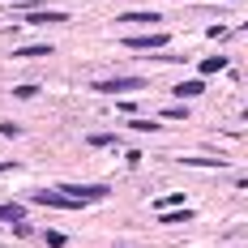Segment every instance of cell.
<instances>
[{"label":"cell","instance_id":"obj_1","mask_svg":"<svg viewBox=\"0 0 248 248\" xmlns=\"http://www.w3.org/2000/svg\"><path fill=\"white\" fill-rule=\"evenodd\" d=\"M30 201L34 205H51V210H81V201L60 193V188H39V193H30Z\"/></svg>","mask_w":248,"mask_h":248},{"label":"cell","instance_id":"obj_5","mask_svg":"<svg viewBox=\"0 0 248 248\" xmlns=\"http://www.w3.org/2000/svg\"><path fill=\"white\" fill-rule=\"evenodd\" d=\"M26 22L30 26H60V22H69V17H64V13H47V9H30Z\"/></svg>","mask_w":248,"mask_h":248},{"label":"cell","instance_id":"obj_8","mask_svg":"<svg viewBox=\"0 0 248 248\" xmlns=\"http://www.w3.org/2000/svg\"><path fill=\"white\" fill-rule=\"evenodd\" d=\"M22 205H17V201H4V205H0V223H22Z\"/></svg>","mask_w":248,"mask_h":248},{"label":"cell","instance_id":"obj_9","mask_svg":"<svg viewBox=\"0 0 248 248\" xmlns=\"http://www.w3.org/2000/svg\"><path fill=\"white\" fill-rule=\"evenodd\" d=\"M227 69V56H205L201 60V73H223Z\"/></svg>","mask_w":248,"mask_h":248},{"label":"cell","instance_id":"obj_10","mask_svg":"<svg viewBox=\"0 0 248 248\" xmlns=\"http://www.w3.org/2000/svg\"><path fill=\"white\" fill-rule=\"evenodd\" d=\"M120 22H133V26H150V22H163L158 13H124Z\"/></svg>","mask_w":248,"mask_h":248},{"label":"cell","instance_id":"obj_15","mask_svg":"<svg viewBox=\"0 0 248 248\" xmlns=\"http://www.w3.org/2000/svg\"><path fill=\"white\" fill-rule=\"evenodd\" d=\"M13 167H17V163H13V158H9V163H0V171H13Z\"/></svg>","mask_w":248,"mask_h":248},{"label":"cell","instance_id":"obj_4","mask_svg":"<svg viewBox=\"0 0 248 248\" xmlns=\"http://www.w3.org/2000/svg\"><path fill=\"white\" fill-rule=\"evenodd\" d=\"M124 47H133V51H163L167 47V34H163V30H154V34H128Z\"/></svg>","mask_w":248,"mask_h":248},{"label":"cell","instance_id":"obj_12","mask_svg":"<svg viewBox=\"0 0 248 248\" xmlns=\"http://www.w3.org/2000/svg\"><path fill=\"white\" fill-rule=\"evenodd\" d=\"M180 201H184V193H167V197L154 201V210H167V205H180Z\"/></svg>","mask_w":248,"mask_h":248},{"label":"cell","instance_id":"obj_3","mask_svg":"<svg viewBox=\"0 0 248 248\" xmlns=\"http://www.w3.org/2000/svg\"><path fill=\"white\" fill-rule=\"evenodd\" d=\"M60 193H69V197H77L86 205V201H103L111 188H107V184H60Z\"/></svg>","mask_w":248,"mask_h":248},{"label":"cell","instance_id":"obj_11","mask_svg":"<svg viewBox=\"0 0 248 248\" xmlns=\"http://www.w3.org/2000/svg\"><path fill=\"white\" fill-rule=\"evenodd\" d=\"M17 56H22V60H43V56H51V47L47 43H43V47H22Z\"/></svg>","mask_w":248,"mask_h":248},{"label":"cell","instance_id":"obj_14","mask_svg":"<svg viewBox=\"0 0 248 248\" xmlns=\"http://www.w3.org/2000/svg\"><path fill=\"white\" fill-rule=\"evenodd\" d=\"M128 128H133V133H158L163 124H150V120H133V124H128Z\"/></svg>","mask_w":248,"mask_h":248},{"label":"cell","instance_id":"obj_7","mask_svg":"<svg viewBox=\"0 0 248 248\" xmlns=\"http://www.w3.org/2000/svg\"><path fill=\"white\" fill-rule=\"evenodd\" d=\"M171 94L175 99H197V94H205V86H201V81H180Z\"/></svg>","mask_w":248,"mask_h":248},{"label":"cell","instance_id":"obj_6","mask_svg":"<svg viewBox=\"0 0 248 248\" xmlns=\"http://www.w3.org/2000/svg\"><path fill=\"white\" fill-rule=\"evenodd\" d=\"M188 218H193V210H184V205H180V210H158V223H167V227H180V223H188Z\"/></svg>","mask_w":248,"mask_h":248},{"label":"cell","instance_id":"obj_16","mask_svg":"<svg viewBox=\"0 0 248 248\" xmlns=\"http://www.w3.org/2000/svg\"><path fill=\"white\" fill-rule=\"evenodd\" d=\"M116 248H124V244H116Z\"/></svg>","mask_w":248,"mask_h":248},{"label":"cell","instance_id":"obj_2","mask_svg":"<svg viewBox=\"0 0 248 248\" xmlns=\"http://www.w3.org/2000/svg\"><path fill=\"white\" fill-rule=\"evenodd\" d=\"M94 90L99 94H128V90H146V81L141 77H103V81H94Z\"/></svg>","mask_w":248,"mask_h":248},{"label":"cell","instance_id":"obj_13","mask_svg":"<svg viewBox=\"0 0 248 248\" xmlns=\"http://www.w3.org/2000/svg\"><path fill=\"white\" fill-rule=\"evenodd\" d=\"M90 146H116V133H90Z\"/></svg>","mask_w":248,"mask_h":248}]
</instances>
